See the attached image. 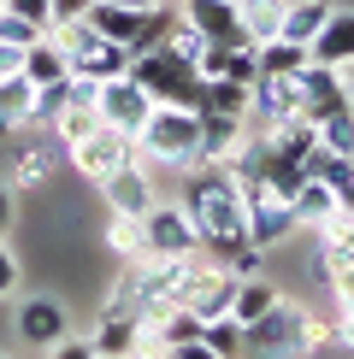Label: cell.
<instances>
[{
  "label": "cell",
  "instance_id": "1",
  "mask_svg": "<svg viewBox=\"0 0 354 359\" xmlns=\"http://www.w3.org/2000/svg\"><path fill=\"white\" fill-rule=\"evenodd\" d=\"M183 177H189L183 183V212L195 218L201 248L213 253V259H230V253L248 242V212H242V194H236V177L213 171V165H195Z\"/></svg>",
  "mask_w": 354,
  "mask_h": 359
},
{
  "label": "cell",
  "instance_id": "2",
  "mask_svg": "<svg viewBox=\"0 0 354 359\" xmlns=\"http://www.w3.org/2000/svg\"><path fill=\"white\" fill-rule=\"evenodd\" d=\"M136 159L148 171H195L201 165V112L189 107H154L136 130Z\"/></svg>",
  "mask_w": 354,
  "mask_h": 359
},
{
  "label": "cell",
  "instance_id": "3",
  "mask_svg": "<svg viewBox=\"0 0 354 359\" xmlns=\"http://www.w3.org/2000/svg\"><path fill=\"white\" fill-rule=\"evenodd\" d=\"M124 77L136 83L154 107H189V112L201 107V77H195V65H189V59H177V53H166V48L130 53Z\"/></svg>",
  "mask_w": 354,
  "mask_h": 359
},
{
  "label": "cell",
  "instance_id": "4",
  "mask_svg": "<svg viewBox=\"0 0 354 359\" xmlns=\"http://www.w3.org/2000/svg\"><path fill=\"white\" fill-rule=\"evenodd\" d=\"M48 36L65 48V65H71V77H88V83H100V77H124V65H130V53L118 48V41H107L95 24H48Z\"/></svg>",
  "mask_w": 354,
  "mask_h": 359
},
{
  "label": "cell",
  "instance_id": "5",
  "mask_svg": "<svg viewBox=\"0 0 354 359\" xmlns=\"http://www.w3.org/2000/svg\"><path fill=\"white\" fill-rule=\"evenodd\" d=\"M301 318L307 306L277 294L254 324H242V359H301Z\"/></svg>",
  "mask_w": 354,
  "mask_h": 359
},
{
  "label": "cell",
  "instance_id": "6",
  "mask_svg": "<svg viewBox=\"0 0 354 359\" xmlns=\"http://www.w3.org/2000/svg\"><path fill=\"white\" fill-rule=\"evenodd\" d=\"M65 154H71V171H77L83 183H100V177H112L118 165L136 159V142H130L124 130H112V124H95L83 142H71Z\"/></svg>",
  "mask_w": 354,
  "mask_h": 359
},
{
  "label": "cell",
  "instance_id": "7",
  "mask_svg": "<svg viewBox=\"0 0 354 359\" xmlns=\"http://www.w3.org/2000/svg\"><path fill=\"white\" fill-rule=\"evenodd\" d=\"M142 242H148V253H195L201 230L183 212V201H154L142 212Z\"/></svg>",
  "mask_w": 354,
  "mask_h": 359
},
{
  "label": "cell",
  "instance_id": "8",
  "mask_svg": "<svg viewBox=\"0 0 354 359\" xmlns=\"http://www.w3.org/2000/svg\"><path fill=\"white\" fill-rule=\"evenodd\" d=\"M95 107H100V124H112V130H124L130 142H136V130L148 124V112H154V100L142 95L130 77H100L95 88Z\"/></svg>",
  "mask_w": 354,
  "mask_h": 359
},
{
  "label": "cell",
  "instance_id": "9",
  "mask_svg": "<svg viewBox=\"0 0 354 359\" xmlns=\"http://www.w3.org/2000/svg\"><path fill=\"white\" fill-rule=\"evenodd\" d=\"M95 189H100V201L112 206V218H142L148 206L159 201V194H154V171H148L142 159H130V165H118L112 177H100Z\"/></svg>",
  "mask_w": 354,
  "mask_h": 359
},
{
  "label": "cell",
  "instance_id": "10",
  "mask_svg": "<svg viewBox=\"0 0 354 359\" xmlns=\"http://www.w3.org/2000/svg\"><path fill=\"white\" fill-rule=\"evenodd\" d=\"M177 18L189 29H201V41H218V48H254L248 29L236 24V0H183Z\"/></svg>",
  "mask_w": 354,
  "mask_h": 359
},
{
  "label": "cell",
  "instance_id": "11",
  "mask_svg": "<svg viewBox=\"0 0 354 359\" xmlns=\"http://www.w3.org/2000/svg\"><path fill=\"white\" fill-rule=\"evenodd\" d=\"M248 136H254V124H248V118H213V112H201V165L230 171L236 159H242Z\"/></svg>",
  "mask_w": 354,
  "mask_h": 359
},
{
  "label": "cell",
  "instance_id": "12",
  "mask_svg": "<svg viewBox=\"0 0 354 359\" xmlns=\"http://www.w3.org/2000/svg\"><path fill=\"white\" fill-rule=\"evenodd\" d=\"M295 83H301V112H307V118H324V112L354 107L343 71H331V65H313V59H307V65L295 71Z\"/></svg>",
  "mask_w": 354,
  "mask_h": 359
},
{
  "label": "cell",
  "instance_id": "13",
  "mask_svg": "<svg viewBox=\"0 0 354 359\" xmlns=\"http://www.w3.org/2000/svg\"><path fill=\"white\" fill-rule=\"evenodd\" d=\"M289 112H301V83L295 77H254V88H248V124L266 130Z\"/></svg>",
  "mask_w": 354,
  "mask_h": 359
},
{
  "label": "cell",
  "instance_id": "14",
  "mask_svg": "<svg viewBox=\"0 0 354 359\" xmlns=\"http://www.w3.org/2000/svg\"><path fill=\"white\" fill-rule=\"evenodd\" d=\"M18 336L29 341V348L48 353L53 341H65V336H71V330H65V306H59L53 294H29V301L18 306Z\"/></svg>",
  "mask_w": 354,
  "mask_h": 359
},
{
  "label": "cell",
  "instance_id": "15",
  "mask_svg": "<svg viewBox=\"0 0 354 359\" xmlns=\"http://www.w3.org/2000/svg\"><path fill=\"white\" fill-rule=\"evenodd\" d=\"M307 59H313V65H331V71L354 65V6L348 12H324L319 36L307 41Z\"/></svg>",
  "mask_w": 354,
  "mask_h": 359
},
{
  "label": "cell",
  "instance_id": "16",
  "mask_svg": "<svg viewBox=\"0 0 354 359\" xmlns=\"http://www.w3.org/2000/svg\"><path fill=\"white\" fill-rule=\"evenodd\" d=\"M24 83H29V88H59V83H71L65 48H59L53 36H41L36 48H24Z\"/></svg>",
  "mask_w": 354,
  "mask_h": 359
},
{
  "label": "cell",
  "instance_id": "17",
  "mask_svg": "<svg viewBox=\"0 0 354 359\" xmlns=\"http://www.w3.org/2000/svg\"><path fill=\"white\" fill-rule=\"evenodd\" d=\"M260 136H266V147H272V154H289V159H307V154L319 147V130H313V118H307V112L277 118V124H266Z\"/></svg>",
  "mask_w": 354,
  "mask_h": 359
},
{
  "label": "cell",
  "instance_id": "18",
  "mask_svg": "<svg viewBox=\"0 0 354 359\" xmlns=\"http://www.w3.org/2000/svg\"><path fill=\"white\" fill-rule=\"evenodd\" d=\"M48 171H53V142L48 136H29V142H18V154H12L6 183L12 189H41V183H48Z\"/></svg>",
  "mask_w": 354,
  "mask_h": 359
},
{
  "label": "cell",
  "instance_id": "19",
  "mask_svg": "<svg viewBox=\"0 0 354 359\" xmlns=\"http://www.w3.org/2000/svg\"><path fill=\"white\" fill-rule=\"evenodd\" d=\"M195 112H213V118H248V83L206 77V83H201V107H195Z\"/></svg>",
  "mask_w": 354,
  "mask_h": 359
},
{
  "label": "cell",
  "instance_id": "20",
  "mask_svg": "<svg viewBox=\"0 0 354 359\" xmlns=\"http://www.w3.org/2000/svg\"><path fill=\"white\" fill-rule=\"evenodd\" d=\"M88 348H95L100 359L130 353V348H136V318H130V312H100V324H95V336H88Z\"/></svg>",
  "mask_w": 354,
  "mask_h": 359
},
{
  "label": "cell",
  "instance_id": "21",
  "mask_svg": "<svg viewBox=\"0 0 354 359\" xmlns=\"http://www.w3.org/2000/svg\"><path fill=\"white\" fill-rule=\"evenodd\" d=\"M236 24L248 29V41H272L284 29V0H236Z\"/></svg>",
  "mask_w": 354,
  "mask_h": 359
},
{
  "label": "cell",
  "instance_id": "22",
  "mask_svg": "<svg viewBox=\"0 0 354 359\" xmlns=\"http://www.w3.org/2000/svg\"><path fill=\"white\" fill-rule=\"evenodd\" d=\"M254 65H260V77H295V71L307 65V48H301V41L272 36V41H260V48H254Z\"/></svg>",
  "mask_w": 354,
  "mask_h": 359
},
{
  "label": "cell",
  "instance_id": "23",
  "mask_svg": "<svg viewBox=\"0 0 354 359\" xmlns=\"http://www.w3.org/2000/svg\"><path fill=\"white\" fill-rule=\"evenodd\" d=\"M324 12H331L324 0H284V29H277V36H284V41H301V48H307V41L319 36Z\"/></svg>",
  "mask_w": 354,
  "mask_h": 359
},
{
  "label": "cell",
  "instance_id": "24",
  "mask_svg": "<svg viewBox=\"0 0 354 359\" xmlns=\"http://www.w3.org/2000/svg\"><path fill=\"white\" fill-rule=\"evenodd\" d=\"M289 212L301 218V224H313V230H319V224H324V218L336 212V189H331V183H319V177H307V183L295 189V201H289Z\"/></svg>",
  "mask_w": 354,
  "mask_h": 359
},
{
  "label": "cell",
  "instance_id": "25",
  "mask_svg": "<svg viewBox=\"0 0 354 359\" xmlns=\"http://www.w3.org/2000/svg\"><path fill=\"white\" fill-rule=\"evenodd\" d=\"M29 88L24 77H0V136L6 130H29Z\"/></svg>",
  "mask_w": 354,
  "mask_h": 359
},
{
  "label": "cell",
  "instance_id": "26",
  "mask_svg": "<svg viewBox=\"0 0 354 359\" xmlns=\"http://www.w3.org/2000/svg\"><path fill=\"white\" fill-rule=\"evenodd\" d=\"M301 165H307V177H319V183H331V189H354V154H331V147H313Z\"/></svg>",
  "mask_w": 354,
  "mask_h": 359
},
{
  "label": "cell",
  "instance_id": "27",
  "mask_svg": "<svg viewBox=\"0 0 354 359\" xmlns=\"http://www.w3.org/2000/svg\"><path fill=\"white\" fill-rule=\"evenodd\" d=\"M272 301H277V289H272L266 277H242V283H236V301H230V318H236V324H254Z\"/></svg>",
  "mask_w": 354,
  "mask_h": 359
},
{
  "label": "cell",
  "instance_id": "28",
  "mask_svg": "<svg viewBox=\"0 0 354 359\" xmlns=\"http://www.w3.org/2000/svg\"><path fill=\"white\" fill-rule=\"evenodd\" d=\"M107 253H112L118 265H124V259H142V253H148L142 218H112V224H107Z\"/></svg>",
  "mask_w": 354,
  "mask_h": 359
},
{
  "label": "cell",
  "instance_id": "29",
  "mask_svg": "<svg viewBox=\"0 0 354 359\" xmlns=\"http://www.w3.org/2000/svg\"><path fill=\"white\" fill-rule=\"evenodd\" d=\"M313 130H319V147H331V154H354V107L313 118Z\"/></svg>",
  "mask_w": 354,
  "mask_h": 359
},
{
  "label": "cell",
  "instance_id": "30",
  "mask_svg": "<svg viewBox=\"0 0 354 359\" xmlns=\"http://www.w3.org/2000/svg\"><path fill=\"white\" fill-rule=\"evenodd\" d=\"M201 341L218 359H242V324H236V318H206L201 324Z\"/></svg>",
  "mask_w": 354,
  "mask_h": 359
},
{
  "label": "cell",
  "instance_id": "31",
  "mask_svg": "<svg viewBox=\"0 0 354 359\" xmlns=\"http://www.w3.org/2000/svg\"><path fill=\"white\" fill-rule=\"evenodd\" d=\"M324 348H336V318H324V312H307L301 318V359H313Z\"/></svg>",
  "mask_w": 354,
  "mask_h": 359
},
{
  "label": "cell",
  "instance_id": "32",
  "mask_svg": "<svg viewBox=\"0 0 354 359\" xmlns=\"http://www.w3.org/2000/svg\"><path fill=\"white\" fill-rule=\"evenodd\" d=\"M41 36H48L41 24H29V18H18V12L0 6V41H6V48H36Z\"/></svg>",
  "mask_w": 354,
  "mask_h": 359
},
{
  "label": "cell",
  "instance_id": "33",
  "mask_svg": "<svg viewBox=\"0 0 354 359\" xmlns=\"http://www.w3.org/2000/svg\"><path fill=\"white\" fill-rule=\"evenodd\" d=\"M95 0H48V24H83Z\"/></svg>",
  "mask_w": 354,
  "mask_h": 359
},
{
  "label": "cell",
  "instance_id": "34",
  "mask_svg": "<svg viewBox=\"0 0 354 359\" xmlns=\"http://www.w3.org/2000/svg\"><path fill=\"white\" fill-rule=\"evenodd\" d=\"M336 341L354 348V294H348V301H336Z\"/></svg>",
  "mask_w": 354,
  "mask_h": 359
},
{
  "label": "cell",
  "instance_id": "35",
  "mask_svg": "<svg viewBox=\"0 0 354 359\" xmlns=\"http://www.w3.org/2000/svg\"><path fill=\"white\" fill-rule=\"evenodd\" d=\"M6 12H18V18H29V24L48 29V0H6Z\"/></svg>",
  "mask_w": 354,
  "mask_h": 359
},
{
  "label": "cell",
  "instance_id": "36",
  "mask_svg": "<svg viewBox=\"0 0 354 359\" xmlns=\"http://www.w3.org/2000/svg\"><path fill=\"white\" fill-rule=\"evenodd\" d=\"M48 359H95V348L77 341V336H65V341H53V348H48Z\"/></svg>",
  "mask_w": 354,
  "mask_h": 359
},
{
  "label": "cell",
  "instance_id": "37",
  "mask_svg": "<svg viewBox=\"0 0 354 359\" xmlns=\"http://www.w3.org/2000/svg\"><path fill=\"white\" fill-rule=\"evenodd\" d=\"M12 289H18V259H12V253L0 248V301H6Z\"/></svg>",
  "mask_w": 354,
  "mask_h": 359
},
{
  "label": "cell",
  "instance_id": "38",
  "mask_svg": "<svg viewBox=\"0 0 354 359\" xmlns=\"http://www.w3.org/2000/svg\"><path fill=\"white\" fill-rule=\"evenodd\" d=\"M0 77H24V48H6L0 41Z\"/></svg>",
  "mask_w": 354,
  "mask_h": 359
},
{
  "label": "cell",
  "instance_id": "39",
  "mask_svg": "<svg viewBox=\"0 0 354 359\" xmlns=\"http://www.w3.org/2000/svg\"><path fill=\"white\" fill-rule=\"evenodd\" d=\"M12 230V183H0V236Z\"/></svg>",
  "mask_w": 354,
  "mask_h": 359
},
{
  "label": "cell",
  "instance_id": "40",
  "mask_svg": "<svg viewBox=\"0 0 354 359\" xmlns=\"http://www.w3.org/2000/svg\"><path fill=\"white\" fill-rule=\"evenodd\" d=\"M118 6H136V12H148V6H166V0H118Z\"/></svg>",
  "mask_w": 354,
  "mask_h": 359
},
{
  "label": "cell",
  "instance_id": "41",
  "mask_svg": "<svg viewBox=\"0 0 354 359\" xmlns=\"http://www.w3.org/2000/svg\"><path fill=\"white\" fill-rule=\"evenodd\" d=\"M343 83H348V100H354V65H343Z\"/></svg>",
  "mask_w": 354,
  "mask_h": 359
},
{
  "label": "cell",
  "instance_id": "42",
  "mask_svg": "<svg viewBox=\"0 0 354 359\" xmlns=\"http://www.w3.org/2000/svg\"><path fill=\"white\" fill-rule=\"evenodd\" d=\"M0 6H6V0H0Z\"/></svg>",
  "mask_w": 354,
  "mask_h": 359
},
{
  "label": "cell",
  "instance_id": "43",
  "mask_svg": "<svg viewBox=\"0 0 354 359\" xmlns=\"http://www.w3.org/2000/svg\"><path fill=\"white\" fill-rule=\"evenodd\" d=\"M0 359H6V353H0Z\"/></svg>",
  "mask_w": 354,
  "mask_h": 359
},
{
  "label": "cell",
  "instance_id": "44",
  "mask_svg": "<svg viewBox=\"0 0 354 359\" xmlns=\"http://www.w3.org/2000/svg\"><path fill=\"white\" fill-rule=\"evenodd\" d=\"M95 359H100V353H95Z\"/></svg>",
  "mask_w": 354,
  "mask_h": 359
}]
</instances>
